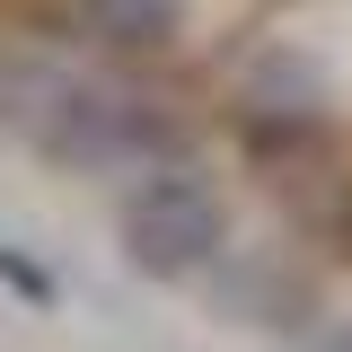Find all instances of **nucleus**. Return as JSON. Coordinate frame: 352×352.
I'll return each mask as SVG.
<instances>
[{"mask_svg": "<svg viewBox=\"0 0 352 352\" xmlns=\"http://www.w3.org/2000/svg\"><path fill=\"white\" fill-rule=\"evenodd\" d=\"M0 282H9L27 308H62V282H53V273H44L27 247H9V238H0Z\"/></svg>", "mask_w": 352, "mask_h": 352, "instance_id": "nucleus-4", "label": "nucleus"}, {"mask_svg": "<svg viewBox=\"0 0 352 352\" xmlns=\"http://www.w3.org/2000/svg\"><path fill=\"white\" fill-rule=\"evenodd\" d=\"M220 229H229L220 194L203 185V176H185L176 159L168 168H141V185H132L124 212H115V238H124L132 273H150V282L203 273V264L220 256Z\"/></svg>", "mask_w": 352, "mask_h": 352, "instance_id": "nucleus-2", "label": "nucleus"}, {"mask_svg": "<svg viewBox=\"0 0 352 352\" xmlns=\"http://www.w3.org/2000/svg\"><path fill=\"white\" fill-rule=\"evenodd\" d=\"M62 27L115 62H159L185 36V0H62Z\"/></svg>", "mask_w": 352, "mask_h": 352, "instance_id": "nucleus-3", "label": "nucleus"}, {"mask_svg": "<svg viewBox=\"0 0 352 352\" xmlns=\"http://www.w3.org/2000/svg\"><path fill=\"white\" fill-rule=\"evenodd\" d=\"M335 238H344V256H352V203H344V220H335Z\"/></svg>", "mask_w": 352, "mask_h": 352, "instance_id": "nucleus-5", "label": "nucleus"}, {"mask_svg": "<svg viewBox=\"0 0 352 352\" xmlns=\"http://www.w3.org/2000/svg\"><path fill=\"white\" fill-rule=\"evenodd\" d=\"M326 352H352V326H335V344H326Z\"/></svg>", "mask_w": 352, "mask_h": 352, "instance_id": "nucleus-6", "label": "nucleus"}, {"mask_svg": "<svg viewBox=\"0 0 352 352\" xmlns=\"http://www.w3.org/2000/svg\"><path fill=\"white\" fill-rule=\"evenodd\" d=\"M0 132L36 141L62 168H168L185 159V124L168 97L115 71H71L44 53H0Z\"/></svg>", "mask_w": 352, "mask_h": 352, "instance_id": "nucleus-1", "label": "nucleus"}]
</instances>
